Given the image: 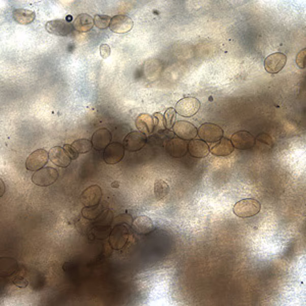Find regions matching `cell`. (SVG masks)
<instances>
[{
    "label": "cell",
    "mask_w": 306,
    "mask_h": 306,
    "mask_svg": "<svg viewBox=\"0 0 306 306\" xmlns=\"http://www.w3.org/2000/svg\"><path fill=\"white\" fill-rule=\"evenodd\" d=\"M74 29L79 32V33H87L89 32L93 26H94V19L87 15V14H81L80 16H78L74 23Z\"/></svg>",
    "instance_id": "obj_22"
},
{
    "label": "cell",
    "mask_w": 306,
    "mask_h": 306,
    "mask_svg": "<svg viewBox=\"0 0 306 306\" xmlns=\"http://www.w3.org/2000/svg\"><path fill=\"white\" fill-rule=\"evenodd\" d=\"M231 142L234 148H237L239 150H247L251 149L255 145V138L249 132L239 131L232 136Z\"/></svg>",
    "instance_id": "obj_11"
},
{
    "label": "cell",
    "mask_w": 306,
    "mask_h": 306,
    "mask_svg": "<svg viewBox=\"0 0 306 306\" xmlns=\"http://www.w3.org/2000/svg\"><path fill=\"white\" fill-rule=\"evenodd\" d=\"M153 118H155V127L159 130H165L167 129V126H166V119H165V116L160 113V112H157L153 114Z\"/></svg>",
    "instance_id": "obj_34"
},
{
    "label": "cell",
    "mask_w": 306,
    "mask_h": 306,
    "mask_svg": "<svg viewBox=\"0 0 306 306\" xmlns=\"http://www.w3.org/2000/svg\"><path fill=\"white\" fill-rule=\"evenodd\" d=\"M49 160L51 163H53L55 166L59 168H67L70 166L72 160L68 156L67 151L65 150L64 147L60 146H55L52 147L49 151Z\"/></svg>",
    "instance_id": "obj_15"
},
{
    "label": "cell",
    "mask_w": 306,
    "mask_h": 306,
    "mask_svg": "<svg viewBox=\"0 0 306 306\" xmlns=\"http://www.w3.org/2000/svg\"><path fill=\"white\" fill-rule=\"evenodd\" d=\"M132 228L139 235H148L156 230L155 224L146 216H140L135 219Z\"/></svg>",
    "instance_id": "obj_18"
},
{
    "label": "cell",
    "mask_w": 306,
    "mask_h": 306,
    "mask_svg": "<svg viewBox=\"0 0 306 306\" xmlns=\"http://www.w3.org/2000/svg\"><path fill=\"white\" fill-rule=\"evenodd\" d=\"M111 228L110 226H95L92 230L94 238L99 240H105L110 236Z\"/></svg>",
    "instance_id": "obj_30"
},
{
    "label": "cell",
    "mask_w": 306,
    "mask_h": 306,
    "mask_svg": "<svg viewBox=\"0 0 306 306\" xmlns=\"http://www.w3.org/2000/svg\"><path fill=\"white\" fill-rule=\"evenodd\" d=\"M188 151L195 159H204L209 155V146L203 140L193 139L188 144Z\"/></svg>",
    "instance_id": "obj_17"
},
{
    "label": "cell",
    "mask_w": 306,
    "mask_h": 306,
    "mask_svg": "<svg viewBox=\"0 0 306 306\" xmlns=\"http://www.w3.org/2000/svg\"><path fill=\"white\" fill-rule=\"evenodd\" d=\"M91 141L94 149L103 150L111 142V133L107 129H99L93 134Z\"/></svg>",
    "instance_id": "obj_20"
},
{
    "label": "cell",
    "mask_w": 306,
    "mask_h": 306,
    "mask_svg": "<svg viewBox=\"0 0 306 306\" xmlns=\"http://www.w3.org/2000/svg\"><path fill=\"white\" fill-rule=\"evenodd\" d=\"M260 209H261V204L259 201H257L256 199L247 198L237 202L234 206L233 211L237 217L246 219V218H251L256 216L260 211Z\"/></svg>",
    "instance_id": "obj_1"
},
{
    "label": "cell",
    "mask_w": 306,
    "mask_h": 306,
    "mask_svg": "<svg viewBox=\"0 0 306 306\" xmlns=\"http://www.w3.org/2000/svg\"><path fill=\"white\" fill-rule=\"evenodd\" d=\"M170 193V186L163 180H158L155 184V195L158 200L164 199Z\"/></svg>",
    "instance_id": "obj_27"
},
{
    "label": "cell",
    "mask_w": 306,
    "mask_h": 306,
    "mask_svg": "<svg viewBox=\"0 0 306 306\" xmlns=\"http://www.w3.org/2000/svg\"><path fill=\"white\" fill-rule=\"evenodd\" d=\"M133 218L132 216H130L129 213H123V215H119L117 216L116 218L113 219V222H112V226L115 227L117 225H126L128 227L132 226L133 225Z\"/></svg>",
    "instance_id": "obj_32"
},
{
    "label": "cell",
    "mask_w": 306,
    "mask_h": 306,
    "mask_svg": "<svg viewBox=\"0 0 306 306\" xmlns=\"http://www.w3.org/2000/svg\"><path fill=\"white\" fill-rule=\"evenodd\" d=\"M113 213L111 210L106 208L96 220H94L95 226H110L113 222Z\"/></svg>",
    "instance_id": "obj_28"
},
{
    "label": "cell",
    "mask_w": 306,
    "mask_h": 306,
    "mask_svg": "<svg viewBox=\"0 0 306 306\" xmlns=\"http://www.w3.org/2000/svg\"><path fill=\"white\" fill-rule=\"evenodd\" d=\"M166 149L172 158L180 159L186 156L188 151V143L186 142V140L179 137L172 138L168 141Z\"/></svg>",
    "instance_id": "obj_10"
},
{
    "label": "cell",
    "mask_w": 306,
    "mask_h": 306,
    "mask_svg": "<svg viewBox=\"0 0 306 306\" xmlns=\"http://www.w3.org/2000/svg\"><path fill=\"white\" fill-rule=\"evenodd\" d=\"M72 146L77 150L78 153H87L88 151L91 150V148L93 147V144H92V141L88 140V139H79V140H76Z\"/></svg>",
    "instance_id": "obj_29"
},
{
    "label": "cell",
    "mask_w": 306,
    "mask_h": 306,
    "mask_svg": "<svg viewBox=\"0 0 306 306\" xmlns=\"http://www.w3.org/2000/svg\"><path fill=\"white\" fill-rule=\"evenodd\" d=\"M136 127L141 133L150 135L153 132V129H155V118H153V115L149 113H141L136 119Z\"/></svg>",
    "instance_id": "obj_21"
},
{
    "label": "cell",
    "mask_w": 306,
    "mask_h": 306,
    "mask_svg": "<svg viewBox=\"0 0 306 306\" xmlns=\"http://www.w3.org/2000/svg\"><path fill=\"white\" fill-rule=\"evenodd\" d=\"M197 134L201 138V140H203L204 142L212 143V142H217L223 138L224 131L218 125L206 123V124H203L200 126V128L197 131Z\"/></svg>",
    "instance_id": "obj_5"
},
{
    "label": "cell",
    "mask_w": 306,
    "mask_h": 306,
    "mask_svg": "<svg viewBox=\"0 0 306 306\" xmlns=\"http://www.w3.org/2000/svg\"><path fill=\"white\" fill-rule=\"evenodd\" d=\"M200 108V101L195 97H185L178 101L176 111L179 115L190 117L198 112Z\"/></svg>",
    "instance_id": "obj_4"
},
{
    "label": "cell",
    "mask_w": 306,
    "mask_h": 306,
    "mask_svg": "<svg viewBox=\"0 0 306 306\" xmlns=\"http://www.w3.org/2000/svg\"><path fill=\"white\" fill-rule=\"evenodd\" d=\"M110 22H111V18L108 16H104V15H97L94 18V25L99 28V29H106L107 27L110 26Z\"/></svg>",
    "instance_id": "obj_31"
},
{
    "label": "cell",
    "mask_w": 306,
    "mask_h": 306,
    "mask_svg": "<svg viewBox=\"0 0 306 306\" xmlns=\"http://www.w3.org/2000/svg\"><path fill=\"white\" fill-rule=\"evenodd\" d=\"M94 227H95L94 221H91V220H88L85 218L79 220L75 225L77 232L83 236H87L90 233H92V230Z\"/></svg>",
    "instance_id": "obj_26"
},
{
    "label": "cell",
    "mask_w": 306,
    "mask_h": 306,
    "mask_svg": "<svg viewBox=\"0 0 306 306\" xmlns=\"http://www.w3.org/2000/svg\"><path fill=\"white\" fill-rule=\"evenodd\" d=\"M100 55L104 59H106L110 55V47L107 44L100 45Z\"/></svg>",
    "instance_id": "obj_39"
},
{
    "label": "cell",
    "mask_w": 306,
    "mask_h": 306,
    "mask_svg": "<svg viewBox=\"0 0 306 306\" xmlns=\"http://www.w3.org/2000/svg\"><path fill=\"white\" fill-rule=\"evenodd\" d=\"M130 230L126 225H117L113 227L109 236V244L112 249L120 250L127 244L130 237Z\"/></svg>",
    "instance_id": "obj_2"
},
{
    "label": "cell",
    "mask_w": 306,
    "mask_h": 306,
    "mask_svg": "<svg viewBox=\"0 0 306 306\" xmlns=\"http://www.w3.org/2000/svg\"><path fill=\"white\" fill-rule=\"evenodd\" d=\"M0 265H2V268H0L2 269V274L5 277L12 276L18 269L17 260L10 257H3L2 261H0Z\"/></svg>",
    "instance_id": "obj_25"
},
{
    "label": "cell",
    "mask_w": 306,
    "mask_h": 306,
    "mask_svg": "<svg viewBox=\"0 0 306 306\" xmlns=\"http://www.w3.org/2000/svg\"><path fill=\"white\" fill-rule=\"evenodd\" d=\"M176 115H177V111H176L175 108H169V109H167L166 114H165V119H166V126H167V129L173 128L174 121H175V118H176Z\"/></svg>",
    "instance_id": "obj_33"
},
{
    "label": "cell",
    "mask_w": 306,
    "mask_h": 306,
    "mask_svg": "<svg viewBox=\"0 0 306 306\" xmlns=\"http://www.w3.org/2000/svg\"><path fill=\"white\" fill-rule=\"evenodd\" d=\"M287 63V56L284 53L276 52L268 55L264 60V69L269 74H278Z\"/></svg>",
    "instance_id": "obj_12"
},
{
    "label": "cell",
    "mask_w": 306,
    "mask_h": 306,
    "mask_svg": "<svg viewBox=\"0 0 306 306\" xmlns=\"http://www.w3.org/2000/svg\"><path fill=\"white\" fill-rule=\"evenodd\" d=\"M64 148H65V150L67 151V153H68V156L71 158V160L72 161H75V160H77L78 159V155L79 153L77 152V150L72 146V145H69V144H66L65 146H64Z\"/></svg>",
    "instance_id": "obj_35"
},
{
    "label": "cell",
    "mask_w": 306,
    "mask_h": 306,
    "mask_svg": "<svg viewBox=\"0 0 306 306\" xmlns=\"http://www.w3.org/2000/svg\"><path fill=\"white\" fill-rule=\"evenodd\" d=\"M106 209V206H104L103 203H98L93 206H85L82 209V217L91 221L96 220L104 210Z\"/></svg>",
    "instance_id": "obj_24"
},
{
    "label": "cell",
    "mask_w": 306,
    "mask_h": 306,
    "mask_svg": "<svg viewBox=\"0 0 306 306\" xmlns=\"http://www.w3.org/2000/svg\"><path fill=\"white\" fill-rule=\"evenodd\" d=\"M174 133L181 139L186 141L193 140L197 135V128L191 123L180 120L174 124L173 126Z\"/></svg>",
    "instance_id": "obj_13"
},
{
    "label": "cell",
    "mask_w": 306,
    "mask_h": 306,
    "mask_svg": "<svg viewBox=\"0 0 306 306\" xmlns=\"http://www.w3.org/2000/svg\"><path fill=\"white\" fill-rule=\"evenodd\" d=\"M210 152L216 157H228L234 151V146L231 140L227 138H222L209 148Z\"/></svg>",
    "instance_id": "obj_19"
},
{
    "label": "cell",
    "mask_w": 306,
    "mask_h": 306,
    "mask_svg": "<svg viewBox=\"0 0 306 306\" xmlns=\"http://www.w3.org/2000/svg\"><path fill=\"white\" fill-rule=\"evenodd\" d=\"M146 144V135L140 131L129 133L124 139V148L130 152H135L142 149Z\"/></svg>",
    "instance_id": "obj_8"
},
{
    "label": "cell",
    "mask_w": 306,
    "mask_h": 306,
    "mask_svg": "<svg viewBox=\"0 0 306 306\" xmlns=\"http://www.w3.org/2000/svg\"><path fill=\"white\" fill-rule=\"evenodd\" d=\"M133 26H134V23L131 18H129L128 16L119 15V16H115L111 19L109 29L113 33L124 34V33L131 31Z\"/></svg>",
    "instance_id": "obj_14"
},
{
    "label": "cell",
    "mask_w": 306,
    "mask_h": 306,
    "mask_svg": "<svg viewBox=\"0 0 306 306\" xmlns=\"http://www.w3.org/2000/svg\"><path fill=\"white\" fill-rule=\"evenodd\" d=\"M102 197L101 188L97 185H93L86 189L81 195V202L84 206H93L100 202Z\"/></svg>",
    "instance_id": "obj_16"
},
{
    "label": "cell",
    "mask_w": 306,
    "mask_h": 306,
    "mask_svg": "<svg viewBox=\"0 0 306 306\" xmlns=\"http://www.w3.org/2000/svg\"><path fill=\"white\" fill-rule=\"evenodd\" d=\"M305 54H306V50L303 49L298 53V55L296 57V64L300 69L305 68Z\"/></svg>",
    "instance_id": "obj_36"
},
{
    "label": "cell",
    "mask_w": 306,
    "mask_h": 306,
    "mask_svg": "<svg viewBox=\"0 0 306 306\" xmlns=\"http://www.w3.org/2000/svg\"><path fill=\"white\" fill-rule=\"evenodd\" d=\"M0 185H2V191H0V196H4L5 191H6V185L3 180H0Z\"/></svg>",
    "instance_id": "obj_40"
},
{
    "label": "cell",
    "mask_w": 306,
    "mask_h": 306,
    "mask_svg": "<svg viewBox=\"0 0 306 306\" xmlns=\"http://www.w3.org/2000/svg\"><path fill=\"white\" fill-rule=\"evenodd\" d=\"M73 28L74 25L68 20H53L45 25L46 31L55 36H68L72 33Z\"/></svg>",
    "instance_id": "obj_9"
},
{
    "label": "cell",
    "mask_w": 306,
    "mask_h": 306,
    "mask_svg": "<svg viewBox=\"0 0 306 306\" xmlns=\"http://www.w3.org/2000/svg\"><path fill=\"white\" fill-rule=\"evenodd\" d=\"M124 145H121L118 142H112L104 149L103 160L107 165H116L124 159Z\"/></svg>",
    "instance_id": "obj_7"
},
{
    "label": "cell",
    "mask_w": 306,
    "mask_h": 306,
    "mask_svg": "<svg viewBox=\"0 0 306 306\" xmlns=\"http://www.w3.org/2000/svg\"><path fill=\"white\" fill-rule=\"evenodd\" d=\"M257 140H258L259 142H262V143L266 144V145H269V146H271V145H272V140H271V137H270L269 135L265 134V133H262V134H260V135H258V137H257Z\"/></svg>",
    "instance_id": "obj_37"
},
{
    "label": "cell",
    "mask_w": 306,
    "mask_h": 306,
    "mask_svg": "<svg viewBox=\"0 0 306 306\" xmlns=\"http://www.w3.org/2000/svg\"><path fill=\"white\" fill-rule=\"evenodd\" d=\"M35 13L30 10L17 9L13 12V19L20 25H29L35 20Z\"/></svg>",
    "instance_id": "obj_23"
},
{
    "label": "cell",
    "mask_w": 306,
    "mask_h": 306,
    "mask_svg": "<svg viewBox=\"0 0 306 306\" xmlns=\"http://www.w3.org/2000/svg\"><path fill=\"white\" fill-rule=\"evenodd\" d=\"M49 159V152L44 149H38L34 151L26 161V168L29 171L37 172L45 167Z\"/></svg>",
    "instance_id": "obj_6"
},
{
    "label": "cell",
    "mask_w": 306,
    "mask_h": 306,
    "mask_svg": "<svg viewBox=\"0 0 306 306\" xmlns=\"http://www.w3.org/2000/svg\"><path fill=\"white\" fill-rule=\"evenodd\" d=\"M58 178V173L56 170L50 167L43 168L39 171H37L33 177H32V182L41 187H47L55 183V181Z\"/></svg>",
    "instance_id": "obj_3"
},
{
    "label": "cell",
    "mask_w": 306,
    "mask_h": 306,
    "mask_svg": "<svg viewBox=\"0 0 306 306\" xmlns=\"http://www.w3.org/2000/svg\"><path fill=\"white\" fill-rule=\"evenodd\" d=\"M14 284L19 288H26V287H28L29 282L23 277H18L14 280Z\"/></svg>",
    "instance_id": "obj_38"
}]
</instances>
